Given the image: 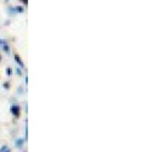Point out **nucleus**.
Listing matches in <instances>:
<instances>
[{
    "label": "nucleus",
    "mask_w": 146,
    "mask_h": 152,
    "mask_svg": "<svg viewBox=\"0 0 146 152\" xmlns=\"http://www.w3.org/2000/svg\"><path fill=\"white\" fill-rule=\"evenodd\" d=\"M0 152H11V150L7 146H3V147H0Z\"/></svg>",
    "instance_id": "obj_5"
},
{
    "label": "nucleus",
    "mask_w": 146,
    "mask_h": 152,
    "mask_svg": "<svg viewBox=\"0 0 146 152\" xmlns=\"http://www.w3.org/2000/svg\"><path fill=\"white\" fill-rule=\"evenodd\" d=\"M11 73H12V71H11V68H6V74L10 77L11 76Z\"/></svg>",
    "instance_id": "obj_6"
},
{
    "label": "nucleus",
    "mask_w": 146,
    "mask_h": 152,
    "mask_svg": "<svg viewBox=\"0 0 146 152\" xmlns=\"http://www.w3.org/2000/svg\"><path fill=\"white\" fill-rule=\"evenodd\" d=\"M21 1H22V3H23V4H25V5H27V4H28V0H21Z\"/></svg>",
    "instance_id": "obj_8"
},
{
    "label": "nucleus",
    "mask_w": 146,
    "mask_h": 152,
    "mask_svg": "<svg viewBox=\"0 0 146 152\" xmlns=\"http://www.w3.org/2000/svg\"><path fill=\"white\" fill-rule=\"evenodd\" d=\"M13 57H15V61L18 63V64H20V66L22 67V68H23L25 67V64H23V62H22V60L20 58V56H18V55L17 54H15V56H13Z\"/></svg>",
    "instance_id": "obj_3"
},
{
    "label": "nucleus",
    "mask_w": 146,
    "mask_h": 152,
    "mask_svg": "<svg viewBox=\"0 0 146 152\" xmlns=\"http://www.w3.org/2000/svg\"><path fill=\"white\" fill-rule=\"evenodd\" d=\"M11 113H12V116L16 117V118L20 117V106L16 105V104H13L11 106Z\"/></svg>",
    "instance_id": "obj_1"
},
{
    "label": "nucleus",
    "mask_w": 146,
    "mask_h": 152,
    "mask_svg": "<svg viewBox=\"0 0 146 152\" xmlns=\"http://www.w3.org/2000/svg\"><path fill=\"white\" fill-rule=\"evenodd\" d=\"M23 142H25V140H22V139L16 140V147H18V149H21V147L23 146Z\"/></svg>",
    "instance_id": "obj_4"
},
{
    "label": "nucleus",
    "mask_w": 146,
    "mask_h": 152,
    "mask_svg": "<svg viewBox=\"0 0 146 152\" xmlns=\"http://www.w3.org/2000/svg\"><path fill=\"white\" fill-rule=\"evenodd\" d=\"M6 1H7V0H6Z\"/></svg>",
    "instance_id": "obj_9"
},
{
    "label": "nucleus",
    "mask_w": 146,
    "mask_h": 152,
    "mask_svg": "<svg viewBox=\"0 0 146 152\" xmlns=\"http://www.w3.org/2000/svg\"><path fill=\"white\" fill-rule=\"evenodd\" d=\"M4 88H5V89H9V88H10V83H4Z\"/></svg>",
    "instance_id": "obj_7"
},
{
    "label": "nucleus",
    "mask_w": 146,
    "mask_h": 152,
    "mask_svg": "<svg viewBox=\"0 0 146 152\" xmlns=\"http://www.w3.org/2000/svg\"><path fill=\"white\" fill-rule=\"evenodd\" d=\"M0 46H1V49L5 51L6 54H10V48H9L7 43L4 39H0Z\"/></svg>",
    "instance_id": "obj_2"
}]
</instances>
